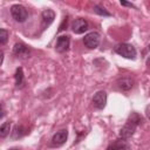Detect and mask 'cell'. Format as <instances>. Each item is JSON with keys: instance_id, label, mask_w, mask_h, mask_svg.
Returning <instances> with one entry per match:
<instances>
[{"instance_id": "obj_1", "label": "cell", "mask_w": 150, "mask_h": 150, "mask_svg": "<svg viewBox=\"0 0 150 150\" xmlns=\"http://www.w3.org/2000/svg\"><path fill=\"white\" fill-rule=\"evenodd\" d=\"M115 53L122 57L134 60L136 57V49L130 43H120L115 47Z\"/></svg>"}, {"instance_id": "obj_2", "label": "cell", "mask_w": 150, "mask_h": 150, "mask_svg": "<svg viewBox=\"0 0 150 150\" xmlns=\"http://www.w3.org/2000/svg\"><path fill=\"white\" fill-rule=\"evenodd\" d=\"M11 15L18 22H23L28 18V12L22 5H13L11 7Z\"/></svg>"}, {"instance_id": "obj_3", "label": "cell", "mask_w": 150, "mask_h": 150, "mask_svg": "<svg viewBox=\"0 0 150 150\" xmlns=\"http://www.w3.org/2000/svg\"><path fill=\"white\" fill-rule=\"evenodd\" d=\"M83 43L86 47L90 49H95L100 45V34L97 32H90L84 35L83 38Z\"/></svg>"}, {"instance_id": "obj_4", "label": "cell", "mask_w": 150, "mask_h": 150, "mask_svg": "<svg viewBox=\"0 0 150 150\" xmlns=\"http://www.w3.org/2000/svg\"><path fill=\"white\" fill-rule=\"evenodd\" d=\"M136 128H137V124L128 120L127 123H125V124L121 128V130H120V137L123 138V139L130 138V137L134 135V132L136 131Z\"/></svg>"}, {"instance_id": "obj_5", "label": "cell", "mask_w": 150, "mask_h": 150, "mask_svg": "<svg viewBox=\"0 0 150 150\" xmlns=\"http://www.w3.org/2000/svg\"><path fill=\"white\" fill-rule=\"evenodd\" d=\"M87 29H88V22L82 18H77L71 22V30L75 34H82Z\"/></svg>"}, {"instance_id": "obj_6", "label": "cell", "mask_w": 150, "mask_h": 150, "mask_svg": "<svg viewBox=\"0 0 150 150\" xmlns=\"http://www.w3.org/2000/svg\"><path fill=\"white\" fill-rule=\"evenodd\" d=\"M107 103V93L104 90L97 91L93 97V105L97 109H103Z\"/></svg>"}, {"instance_id": "obj_7", "label": "cell", "mask_w": 150, "mask_h": 150, "mask_svg": "<svg viewBox=\"0 0 150 150\" xmlns=\"http://www.w3.org/2000/svg\"><path fill=\"white\" fill-rule=\"evenodd\" d=\"M70 45V39L68 35H61L57 38L56 40V45H55V49L59 53H64L68 50Z\"/></svg>"}, {"instance_id": "obj_8", "label": "cell", "mask_w": 150, "mask_h": 150, "mask_svg": "<svg viewBox=\"0 0 150 150\" xmlns=\"http://www.w3.org/2000/svg\"><path fill=\"white\" fill-rule=\"evenodd\" d=\"M68 138V131L67 129H62V130H59L56 131L53 137H52V144L55 145V146H60L62 145Z\"/></svg>"}, {"instance_id": "obj_9", "label": "cell", "mask_w": 150, "mask_h": 150, "mask_svg": "<svg viewBox=\"0 0 150 150\" xmlns=\"http://www.w3.org/2000/svg\"><path fill=\"white\" fill-rule=\"evenodd\" d=\"M13 53L16 55V56H20V57H28L29 56V49L26 45L19 42V43H15L14 47H13Z\"/></svg>"}, {"instance_id": "obj_10", "label": "cell", "mask_w": 150, "mask_h": 150, "mask_svg": "<svg viewBox=\"0 0 150 150\" xmlns=\"http://www.w3.org/2000/svg\"><path fill=\"white\" fill-rule=\"evenodd\" d=\"M107 150H130V145H129V143L125 139L120 138V139L112 142L107 148Z\"/></svg>"}, {"instance_id": "obj_11", "label": "cell", "mask_w": 150, "mask_h": 150, "mask_svg": "<svg viewBox=\"0 0 150 150\" xmlns=\"http://www.w3.org/2000/svg\"><path fill=\"white\" fill-rule=\"evenodd\" d=\"M41 16H42V25H43V27L46 28V27H48V26L54 21V19H55V13H54L53 9L47 8V9H45V11L42 12Z\"/></svg>"}, {"instance_id": "obj_12", "label": "cell", "mask_w": 150, "mask_h": 150, "mask_svg": "<svg viewBox=\"0 0 150 150\" xmlns=\"http://www.w3.org/2000/svg\"><path fill=\"white\" fill-rule=\"evenodd\" d=\"M117 86L122 90H129L134 86V80L130 79V77H122L117 81Z\"/></svg>"}, {"instance_id": "obj_13", "label": "cell", "mask_w": 150, "mask_h": 150, "mask_svg": "<svg viewBox=\"0 0 150 150\" xmlns=\"http://www.w3.org/2000/svg\"><path fill=\"white\" fill-rule=\"evenodd\" d=\"M14 77H15V86L21 87L23 84V70H22V68H16Z\"/></svg>"}, {"instance_id": "obj_14", "label": "cell", "mask_w": 150, "mask_h": 150, "mask_svg": "<svg viewBox=\"0 0 150 150\" xmlns=\"http://www.w3.org/2000/svg\"><path fill=\"white\" fill-rule=\"evenodd\" d=\"M23 135H25V129H23L21 125H16V127L13 129V131H12V138H14V139L20 138V137H22Z\"/></svg>"}, {"instance_id": "obj_15", "label": "cell", "mask_w": 150, "mask_h": 150, "mask_svg": "<svg viewBox=\"0 0 150 150\" xmlns=\"http://www.w3.org/2000/svg\"><path fill=\"white\" fill-rule=\"evenodd\" d=\"M11 131V122H4L0 127V136L6 137Z\"/></svg>"}, {"instance_id": "obj_16", "label": "cell", "mask_w": 150, "mask_h": 150, "mask_svg": "<svg viewBox=\"0 0 150 150\" xmlns=\"http://www.w3.org/2000/svg\"><path fill=\"white\" fill-rule=\"evenodd\" d=\"M93 11H94L96 14H100V15H103V16H110V15H111L104 7H102V6H100V5H95L94 8H93Z\"/></svg>"}, {"instance_id": "obj_17", "label": "cell", "mask_w": 150, "mask_h": 150, "mask_svg": "<svg viewBox=\"0 0 150 150\" xmlns=\"http://www.w3.org/2000/svg\"><path fill=\"white\" fill-rule=\"evenodd\" d=\"M128 120L131 121V122H134V123H136L137 125L142 123V116L139 114H137V112H131V115L129 116Z\"/></svg>"}, {"instance_id": "obj_18", "label": "cell", "mask_w": 150, "mask_h": 150, "mask_svg": "<svg viewBox=\"0 0 150 150\" xmlns=\"http://www.w3.org/2000/svg\"><path fill=\"white\" fill-rule=\"evenodd\" d=\"M7 39H8V32L5 28H1L0 29V43L4 46L7 42Z\"/></svg>"}, {"instance_id": "obj_19", "label": "cell", "mask_w": 150, "mask_h": 150, "mask_svg": "<svg viewBox=\"0 0 150 150\" xmlns=\"http://www.w3.org/2000/svg\"><path fill=\"white\" fill-rule=\"evenodd\" d=\"M121 5L122 6H128V7H132V8H136V6L131 2H127V1H121Z\"/></svg>"}, {"instance_id": "obj_20", "label": "cell", "mask_w": 150, "mask_h": 150, "mask_svg": "<svg viewBox=\"0 0 150 150\" xmlns=\"http://www.w3.org/2000/svg\"><path fill=\"white\" fill-rule=\"evenodd\" d=\"M145 115H146V117L150 120V104L145 108Z\"/></svg>"}, {"instance_id": "obj_21", "label": "cell", "mask_w": 150, "mask_h": 150, "mask_svg": "<svg viewBox=\"0 0 150 150\" xmlns=\"http://www.w3.org/2000/svg\"><path fill=\"white\" fill-rule=\"evenodd\" d=\"M146 64H148V67L150 68V57H149V59L146 60Z\"/></svg>"}, {"instance_id": "obj_22", "label": "cell", "mask_w": 150, "mask_h": 150, "mask_svg": "<svg viewBox=\"0 0 150 150\" xmlns=\"http://www.w3.org/2000/svg\"><path fill=\"white\" fill-rule=\"evenodd\" d=\"M8 150H20V149H18V148H12V149H8Z\"/></svg>"}, {"instance_id": "obj_23", "label": "cell", "mask_w": 150, "mask_h": 150, "mask_svg": "<svg viewBox=\"0 0 150 150\" xmlns=\"http://www.w3.org/2000/svg\"><path fill=\"white\" fill-rule=\"evenodd\" d=\"M149 49H150V45H149Z\"/></svg>"}]
</instances>
